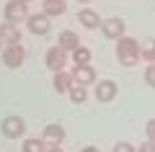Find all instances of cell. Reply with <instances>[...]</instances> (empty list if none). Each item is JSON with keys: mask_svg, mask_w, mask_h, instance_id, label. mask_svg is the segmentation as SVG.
Here are the masks:
<instances>
[{"mask_svg": "<svg viewBox=\"0 0 155 152\" xmlns=\"http://www.w3.org/2000/svg\"><path fill=\"white\" fill-rule=\"evenodd\" d=\"M116 60L122 62L124 67H134L140 60H142V54H140V41L132 39V36L116 39Z\"/></svg>", "mask_w": 155, "mask_h": 152, "instance_id": "cell-1", "label": "cell"}, {"mask_svg": "<svg viewBox=\"0 0 155 152\" xmlns=\"http://www.w3.org/2000/svg\"><path fill=\"white\" fill-rule=\"evenodd\" d=\"M0 57H3V65L8 70H18L26 62V49H23V44H5Z\"/></svg>", "mask_w": 155, "mask_h": 152, "instance_id": "cell-2", "label": "cell"}, {"mask_svg": "<svg viewBox=\"0 0 155 152\" xmlns=\"http://www.w3.org/2000/svg\"><path fill=\"white\" fill-rule=\"evenodd\" d=\"M0 131H3L5 139H18V137L26 134V121L21 116H5L3 124H0Z\"/></svg>", "mask_w": 155, "mask_h": 152, "instance_id": "cell-3", "label": "cell"}, {"mask_svg": "<svg viewBox=\"0 0 155 152\" xmlns=\"http://www.w3.org/2000/svg\"><path fill=\"white\" fill-rule=\"evenodd\" d=\"M3 13H5V21H11V23H21V21H26V18L31 16L26 0H8Z\"/></svg>", "mask_w": 155, "mask_h": 152, "instance_id": "cell-4", "label": "cell"}, {"mask_svg": "<svg viewBox=\"0 0 155 152\" xmlns=\"http://www.w3.org/2000/svg\"><path fill=\"white\" fill-rule=\"evenodd\" d=\"M67 54H70V52H65L60 44H54V47L47 49L44 62H47V67H49L52 72H62V70H65V65H67Z\"/></svg>", "mask_w": 155, "mask_h": 152, "instance_id": "cell-5", "label": "cell"}, {"mask_svg": "<svg viewBox=\"0 0 155 152\" xmlns=\"http://www.w3.org/2000/svg\"><path fill=\"white\" fill-rule=\"evenodd\" d=\"M26 28L34 34V36H47L52 28V21L47 13H31V16L26 18Z\"/></svg>", "mask_w": 155, "mask_h": 152, "instance_id": "cell-6", "label": "cell"}, {"mask_svg": "<svg viewBox=\"0 0 155 152\" xmlns=\"http://www.w3.org/2000/svg\"><path fill=\"white\" fill-rule=\"evenodd\" d=\"M101 31H104V36L106 39H122V36H127V23L122 21V18H104L101 21Z\"/></svg>", "mask_w": 155, "mask_h": 152, "instance_id": "cell-7", "label": "cell"}, {"mask_svg": "<svg viewBox=\"0 0 155 152\" xmlns=\"http://www.w3.org/2000/svg\"><path fill=\"white\" fill-rule=\"evenodd\" d=\"M116 93H119V88H116L114 80H101V82H96L93 95H96L98 103H111V101L116 98Z\"/></svg>", "mask_w": 155, "mask_h": 152, "instance_id": "cell-8", "label": "cell"}, {"mask_svg": "<svg viewBox=\"0 0 155 152\" xmlns=\"http://www.w3.org/2000/svg\"><path fill=\"white\" fill-rule=\"evenodd\" d=\"M72 80L78 82V85H96V70L91 65H75V70H72Z\"/></svg>", "mask_w": 155, "mask_h": 152, "instance_id": "cell-9", "label": "cell"}, {"mask_svg": "<svg viewBox=\"0 0 155 152\" xmlns=\"http://www.w3.org/2000/svg\"><path fill=\"white\" fill-rule=\"evenodd\" d=\"M0 39H3V47L5 44H21V28H18V23H0Z\"/></svg>", "mask_w": 155, "mask_h": 152, "instance_id": "cell-10", "label": "cell"}, {"mask_svg": "<svg viewBox=\"0 0 155 152\" xmlns=\"http://www.w3.org/2000/svg\"><path fill=\"white\" fill-rule=\"evenodd\" d=\"M52 85H54V90L60 93V95H67V93H70V88L75 85V80H72V72H67V70L54 72V77H52Z\"/></svg>", "mask_w": 155, "mask_h": 152, "instance_id": "cell-11", "label": "cell"}, {"mask_svg": "<svg viewBox=\"0 0 155 152\" xmlns=\"http://www.w3.org/2000/svg\"><path fill=\"white\" fill-rule=\"evenodd\" d=\"M78 21H80V26H83V28H88V31L101 28V16L93 11V8H83V11L78 13Z\"/></svg>", "mask_w": 155, "mask_h": 152, "instance_id": "cell-12", "label": "cell"}, {"mask_svg": "<svg viewBox=\"0 0 155 152\" xmlns=\"http://www.w3.org/2000/svg\"><path fill=\"white\" fill-rule=\"evenodd\" d=\"M41 13H47L49 18L65 16L67 13V0H41Z\"/></svg>", "mask_w": 155, "mask_h": 152, "instance_id": "cell-13", "label": "cell"}, {"mask_svg": "<svg viewBox=\"0 0 155 152\" xmlns=\"http://www.w3.org/2000/svg\"><path fill=\"white\" fill-rule=\"evenodd\" d=\"M41 139L49 142V144H62V139H65V126L62 124H47Z\"/></svg>", "mask_w": 155, "mask_h": 152, "instance_id": "cell-14", "label": "cell"}, {"mask_svg": "<svg viewBox=\"0 0 155 152\" xmlns=\"http://www.w3.org/2000/svg\"><path fill=\"white\" fill-rule=\"evenodd\" d=\"M60 47L65 49V52H75L78 47H80V36H78L75 31H70V28H65V31H60Z\"/></svg>", "mask_w": 155, "mask_h": 152, "instance_id": "cell-15", "label": "cell"}, {"mask_svg": "<svg viewBox=\"0 0 155 152\" xmlns=\"http://www.w3.org/2000/svg\"><path fill=\"white\" fill-rule=\"evenodd\" d=\"M21 152H47V142L36 139V137H28V139H23Z\"/></svg>", "mask_w": 155, "mask_h": 152, "instance_id": "cell-16", "label": "cell"}, {"mask_svg": "<svg viewBox=\"0 0 155 152\" xmlns=\"http://www.w3.org/2000/svg\"><path fill=\"white\" fill-rule=\"evenodd\" d=\"M140 54H142L145 62H155V39H142V44H140Z\"/></svg>", "mask_w": 155, "mask_h": 152, "instance_id": "cell-17", "label": "cell"}, {"mask_svg": "<svg viewBox=\"0 0 155 152\" xmlns=\"http://www.w3.org/2000/svg\"><path fill=\"white\" fill-rule=\"evenodd\" d=\"M67 95H70L72 103L80 106V103H85V101H88V88H85V85H78V82H75V85L70 88V93H67Z\"/></svg>", "mask_w": 155, "mask_h": 152, "instance_id": "cell-18", "label": "cell"}, {"mask_svg": "<svg viewBox=\"0 0 155 152\" xmlns=\"http://www.w3.org/2000/svg\"><path fill=\"white\" fill-rule=\"evenodd\" d=\"M70 57H72V62H75V65H91V49L83 47V44H80L75 52H70Z\"/></svg>", "mask_w": 155, "mask_h": 152, "instance_id": "cell-19", "label": "cell"}, {"mask_svg": "<svg viewBox=\"0 0 155 152\" xmlns=\"http://www.w3.org/2000/svg\"><path fill=\"white\" fill-rule=\"evenodd\" d=\"M145 82H147L150 88H155V62H150L147 70H145Z\"/></svg>", "mask_w": 155, "mask_h": 152, "instance_id": "cell-20", "label": "cell"}, {"mask_svg": "<svg viewBox=\"0 0 155 152\" xmlns=\"http://www.w3.org/2000/svg\"><path fill=\"white\" fill-rule=\"evenodd\" d=\"M111 152H137V147H134V144H129V142H116Z\"/></svg>", "mask_w": 155, "mask_h": 152, "instance_id": "cell-21", "label": "cell"}, {"mask_svg": "<svg viewBox=\"0 0 155 152\" xmlns=\"http://www.w3.org/2000/svg\"><path fill=\"white\" fill-rule=\"evenodd\" d=\"M145 134H147L150 142H155V119H150L147 124H145Z\"/></svg>", "mask_w": 155, "mask_h": 152, "instance_id": "cell-22", "label": "cell"}, {"mask_svg": "<svg viewBox=\"0 0 155 152\" xmlns=\"http://www.w3.org/2000/svg\"><path fill=\"white\" fill-rule=\"evenodd\" d=\"M137 152H155V142H150V139H147L145 144H140V147H137Z\"/></svg>", "mask_w": 155, "mask_h": 152, "instance_id": "cell-23", "label": "cell"}, {"mask_svg": "<svg viewBox=\"0 0 155 152\" xmlns=\"http://www.w3.org/2000/svg\"><path fill=\"white\" fill-rule=\"evenodd\" d=\"M47 152H65V150H62L60 144H49V147H47Z\"/></svg>", "mask_w": 155, "mask_h": 152, "instance_id": "cell-24", "label": "cell"}, {"mask_svg": "<svg viewBox=\"0 0 155 152\" xmlns=\"http://www.w3.org/2000/svg\"><path fill=\"white\" fill-rule=\"evenodd\" d=\"M80 152H101V150H98V147H93V144H88V147H83Z\"/></svg>", "mask_w": 155, "mask_h": 152, "instance_id": "cell-25", "label": "cell"}, {"mask_svg": "<svg viewBox=\"0 0 155 152\" xmlns=\"http://www.w3.org/2000/svg\"><path fill=\"white\" fill-rule=\"evenodd\" d=\"M78 3H83V5H88V3H91V0H78Z\"/></svg>", "mask_w": 155, "mask_h": 152, "instance_id": "cell-26", "label": "cell"}, {"mask_svg": "<svg viewBox=\"0 0 155 152\" xmlns=\"http://www.w3.org/2000/svg\"><path fill=\"white\" fill-rule=\"evenodd\" d=\"M153 11H155V0H153Z\"/></svg>", "mask_w": 155, "mask_h": 152, "instance_id": "cell-27", "label": "cell"}, {"mask_svg": "<svg viewBox=\"0 0 155 152\" xmlns=\"http://www.w3.org/2000/svg\"><path fill=\"white\" fill-rule=\"evenodd\" d=\"M0 47H3V39H0Z\"/></svg>", "mask_w": 155, "mask_h": 152, "instance_id": "cell-28", "label": "cell"}, {"mask_svg": "<svg viewBox=\"0 0 155 152\" xmlns=\"http://www.w3.org/2000/svg\"><path fill=\"white\" fill-rule=\"evenodd\" d=\"M26 3H28V0H26Z\"/></svg>", "mask_w": 155, "mask_h": 152, "instance_id": "cell-29", "label": "cell"}]
</instances>
